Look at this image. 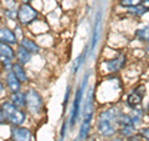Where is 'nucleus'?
Masks as SVG:
<instances>
[{
    "instance_id": "16",
    "label": "nucleus",
    "mask_w": 149,
    "mask_h": 141,
    "mask_svg": "<svg viewBox=\"0 0 149 141\" xmlns=\"http://www.w3.org/2000/svg\"><path fill=\"white\" fill-rule=\"evenodd\" d=\"M15 58V50L13 49L11 45L0 43V59H10L13 60Z\"/></svg>"
},
{
    "instance_id": "13",
    "label": "nucleus",
    "mask_w": 149,
    "mask_h": 141,
    "mask_svg": "<svg viewBox=\"0 0 149 141\" xmlns=\"http://www.w3.org/2000/svg\"><path fill=\"white\" fill-rule=\"evenodd\" d=\"M15 56H16V60H17L16 63L21 64L22 66H24V65H26V64L31 60L32 54L29 53V51H27L26 49H24L21 45L17 44V49H16V51H15Z\"/></svg>"
},
{
    "instance_id": "18",
    "label": "nucleus",
    "mask_w": 149,
    "mask_h": 141,
    "mask_svg": "<svg viewBox=\"0 0 149 141\" xmlns=\"http://www.w3.org/2000/svg\"><path fill=\"white\" fill-rule=\"evenodd\" d=\"M136 36L141 41H148V43H149V25H147V26L142 27V29L137 30Z\"/></svg>"
},
{
    "instance_id": "26",
    "label": "nucleus",
    "mask_w": 149,
    "mask_h": 141,
    "mask_svg": "<svg viewBox=\"0 0 149 141\" xmlns=\"http://www.w3.org/2000/svg\"><path fill=\"white\" fill-rule=\"evenodd\" d=\"M70 91H71V90H70V86H68V87H67V90H66V96H65V100H63V105H65V106L67 105L68 96H70Z\"/></svg>"
},
{
    "instance_id": "20",
    "label": "nucleus",
    "mask_w": 149,
    "mask_h": 141,
    "mask_svg": "<svg viewBox=\"0 0 149 141\" xmlns=\"http://www.w3.org/2000/svg\"><path fill=\"white\" fill-rule=\"evenodd\" d=\"M141 3H142V0H120L119 5L124 6V8H134V6L139 5Z\"/></svg>"
},
{
    "instance_id": "12",
    "label": "nucleus",
    "mask_w": 149,
    "mask_h": 141,
    "mask_svg": "<svg viewBox=\"0 0 149 141\" xmlns=\"http://www.w3.org/2000/svg\"><path fill=\"white\" fill-rule=\"evenodd\" d=\"M125 64V56L124 55H118L117 58L114 59H111L108 61L106 63V66H107V70L111 73H116L120 70Z\"/></svg>"
},
{
    "instance_id": "9",
    "label": "nucleus",
    "mask_w": 149,
    "mask_h": 141,
    "mask_svg": "<svg viewBox=\"0 0 149 141\" xmlns=\"http://www.w3.org/2000/svg\"><path fill=\"white\" fill-rule=\"evenodd\" d=\"M0 43L9 44V45H17L19 40L15 34V31L9 29L8 26H1L0 27Z\"/></svg>"
},
{
    "instance_id": "15",
    "label": "nucleus",
    "mask_w": 149,
    "mask_h": 141,
    "mask_svg": "<svg viewBox=\"0 0 149 141\" xmlns=\"http://www.w3.org/2000/svg\"><path fill=\"white\" fill-rule=\"evenodd\" d=\"M11 71L14 73V75L16 76V79L20 81L21 84L22 82H26L27 80V74L25 71V68L22 66L21 64H19V63H14L13 64V66H11Z\"/></svg>"
},
{
    "instance_id": "29",
    "label": "nucleus",
    "mask_w": 149,
    "mask_h": 141,
    "mask_svg": "<svg viewBox=\"0 0 149 141\" xmlns=\"http://www.w3.org/2000/svg\"><path fill=\"white\" fill-rule=\"evenodd\" d=\"M4 89H5V87H4V84L0 81V95H1V94L4 92Z\"/></svg>"
},
{
    "instance_id": "3",
    "label": "nucleus",
    "mask_w": 149,
    "mask_h": 141,
    "mask_svg": "<svg viewBox=\"0 0 149 141\" xmlns=\"http://www.w3.org/2000/svg\"><path fill=\"white\" fill-rule=\"evenodd\" d=\"M92 116H93V87H90L88 94H87V99L85 101V105H83V121H82L81 130H80V139L81 140L86 139L88 136Z\"/></svg>"
},
{
    "instance_id": "28",
    "label": "nucleus",
    "mask_w": 149,
    "mask_h": 141,
    "mask_svg": "<svg viewBox=\"0 0 149 141\" xmlns=\"http://www.w3.org/2000/svg\"><path fill=\"white\" fill-rule=\"evenodd\" d=\"M6 121H5V117H4L3 115V112H1V109H0V125H3V124H5Z\"/></svg>"
},
{
    "instance_id": "7",
    "label": "nucleus",
    "mask_w": 149,
    "mask_h": 141,
    "mask_svg": "<svg viewBox=\"0 0 149 141\" xmlns=\"http://www.w3.org/2000/svg\"><path fill=\"white\" fill-rule=\"evenodd\" d=\"M146 95V87L144 85H139L137 89H134L132 94H129V96L127 97V104L132 109H137V106L142 104V99Z\"/></svg>"
},
{
    "instance_id": "22",
    "label": "nucleus",
    "mask_w": 149,
    "mask_h": 141,
    "mask_svg": "<svg viewBox=\"0 0 149 141\" xmlns=\"http://www.w3.org/2000/svg\"><path fill=\"white\" fill-rule=\"evenodd\" d=\"M148 10L146 8H143L141 4L139 5H137V6H134V8H130V13L133 14V15H136V16H142L144 13H147Z\"/></svg>"
},
{
    "instance_id": "2",
    "label": "nucleus",
    "mask_w": 149,
    "mask_h": 141,
    "mask_svg": "<svg viewBox=\"0 0 149 141\" xmlns=\"http://www.w3.org/2000/svg\"><path fill=\"white\" fill-rule=\"evenodd\" d=\"M0 109H1L3 115L5 117V121L10 124L11 126H21L25 123L26 112L22 109H19L15 105H13L10 101L3 102Z\"/></svg>"
},
{
    "instance_id": "21",
    "label": "nucleus",
    "mask_w": 149,
    "mask_h": 141,
    "mask_svg": "<svg viewBox=\"0 0 149 141\" xmlns=\"http://www.w3.org/2000/svg\"><path fill=\"white\" fill-rule=\"evenodd\" d=\"M134 131H136V126L134 125H128V126L120 128V134L123 136H132Z\"/></svg>"
},
{
    "instance_id": "25",
    "label": "nucleus",
    "mask_w": 149,
    "mask_h": 141,
    "mask_svg": "<svg viewBox=\"0 0 149 141\" xmlns=\"http://www.w3.org/2000/svg\"><path fill=\"white\" fill-rule=\"evenodd\" d=\"M66 128H67V121H65L62 125V129H61V139H63L66 136Z\"/></svg>"
},
{
    "instance_id": "1",
    "label": "nucleus",
    "mask_w": 149,
    "mask_h": 141,
    "mask_svg": "<svg viewBox=\"0 0 149 141\" xmlns=\"http://www.w3.org/2000/svg\"><path fill=\"white\" fill-rule=\"evenodd\" d=\"M118 116L119 112L117 109H108L102 111L98 115V123L97 128L102 136L104 137H111L116 134L118 128Z\"/></svg>"
},
{
    "instance_id": "11",
    "label": "nucleus",
    "mask_w": 149,
    "mask_h": 141,
    "mask_svg": "<svg viewBox=\"0 0 149 141\" xmlns=\"http://www.w3.org/2000/svg\"><path fill=\"white\" fill-rule=\"evenodd\" d=\"M5 82H6V86L8 89L13 92H19L21 89V82L19 81V80L16 79V76L14 75V73L11 71H8L6 75H5Z\"/></svg>"
},
{
    "instance_id": "30",
    "label": "nucleus",
    "mask_w": 149,
    "mask_h": 141,
    "mask_svg": "<svg viewBox=\"0 0 149 141\" xmlns=\"http://www.w3.org/2000/svg\"><path fill=\"white\" fill-rule=\"evenodd\" d=\"M22 1V4H29L30 1H32V0H21Z\"/></svg>"
},
{
    "instance_id": "24",
    "label": "nucleus",
    "mask_w": 149,
    "mask_h": 141,
    "mask_svg": "<svg viewBox=\"0 0 149 141\" xmlns=\"http://www.w3.org/2000/svg\"><path fill=\"white\" fill-rule=\"evenodd\" d=\"M139 135L149 141V128H142L141 130H139Z\"/></svg>"
},
{
    "instance_id": "6",
    "label": "nucleus",
    "mask_w": 149,
    "mask_h": 141,
    "mask_svg": "<svg viewBox=\"0 0 149 141\" xmlns=\"http://www.w3.org/2000/svg\"><path fill=\"white\" fill-rule=\"evenodd\" d=\"M44 106L42 97L39 92L34 89H29L25 92V107L27 111L32 112V114H37Z\"/></svg>"
},
{
    "instance_id": "5",
    "label": "nucleus",
    "mask_w": 149,
    "mask_h": 141,
    "mask_svg": "<svg viewBox=\"0 0 149 141\" xmlns=\"http://www.w3.org/2000/svg\"><path fill=\"white\" fill-rule=\"evenodd\" d=\"M37 16H39V11L30 4H21L17 8V21L24 26L32 24L37 19Z\"/></svg>"
},
{
    "instance_id": "4",
    "label": "nucleus",
    "mask_w": 149,
    "mask_h": 141,
    "mask_svg": "<svg viewBox=\"0 0 149 141\" xmlns=\"http://www.w3.org/2000/svg\"><path fill=\"white\" fill-rule=\"evenodd\" d=\"M88 78H90V74H86V76L83 78L82 84L80 85V87L77 89L76 91V96H74L73 100V106H72V112H71V117H70V125L73 126L74 124L77 123L78 115H80V109H81V101L83 97V92H85V89L87 86V81Z\"/></svg>"
},
{
    "instance_id": "31",
    "label": "nucleus",
    "mask_w": 149,
    "mask_h": 141,
    "mask_svg": "<svg viewBox=\"0 0 149 141\" xmlns=\"http://www.w3.org/2000/svg\"><path fill=\"white\" fill-rule=\"evenodd\" d=\"M112 141H123V140L119 139V137H117V139H114V140H112Z\"/></svg>"
},
{
    "instance_id": "17",
    "label": "nucleus",
    "mask_w": 149,
    "mask_h": 141,
    "mask_svg": "<svg viewBox=\"0 0 149 141\" xmlns=\"http://www.w3.org/2000/svg\"><path fill=\"white\" fill-rule=\"evenodd\" d=\"M9 101H10L13 105L19 107V109H22V107H25V94L21 92V91L13 92Z\"/></svg>"
},
{
    "instance_id": "8",
    "label": "nucleus",
    "mask_w": 149,
    "mask_h": 141,
    "mask_svg": "<svg viewBox=\"0 0 149 141\" xmlns=\"http://www.w3.org/2000/svg\"><path fill=\"white\" fill-rule=\"evenodd\" d=\"M13 141H31L32 135L29 129L24 126H13L11 128Z\"/></svg>"
},
{
    "instance_id": "27",
    "label": "nucleus",
    "mask_w": 149,
    "mask_h": 141,
    "mask_svg": "<svg viewBox=\"0 0 149 141\" xmlns=\"http://www.w3.org/2000/svg\"><path fill=\"white\" fill-rule=\"evenodd\" d=\"M141 5H142L143 8H146L147 10H149V0H142Z\"/></svg>"
},
{
    "instance_id": "10",
    "label": "nucleus",
    "mask_w": 149,
    "mask_h": 141,
    "mask_svg": "<svg viewBox=\"0 0 149 141\" xmlns=\"http://www.w3.org/2000/svg\"><path fill=\"white\" fill-rule=\"evenodd\" d=\"M101 24H102V11L100 10L97 13L96 19H95V25H93V32H92V40H91V46H90V51L93 53L95 48L97 45V41H98L100 37V32H101Z\"/></svg>"
},
{
    "instance_id": "19",
    "label": "nucleus",
    "mask_w": 149,
    "mask_h": 141,
    "mask_svg": "<svg viewBox=\"0 0 149 141\" xmlns=\"http://www.w3.org/2000/svg\"><path fill=\"white\" fill-rule=\"evenodd\" d=\"M86 55H87V49H86L85 51H83V53H82L80 56H78V58H77L76 60H74V63H73V68H72V73H73V74H76V73L78 71V69H80V66L83 64V60L86 59Z\"/></svg>"
},
{
    "instance_id": "23",
    "label": "nucleus",
    "mask_w": 149,
    "mask_h": 141,
    "mask_svg": "<svg viewBox=\"0 0 149 141\" xmlns=\"http://www.w3.org/2000/svg\"><path fill=\"white\" fill-rule=\"evenodd\" d=\"M5 15L9 19H11V20H15V19H17V9H15V8L5 9Z\"/></svg>"
},
{
    "instance_id": "14",
    "label": "nucleus",
    "mask_w": 149,
    "mask_h": 141,
    "mask_svg": "<svg viewBox=\"0 0 149 141\" xmlns=\"http://www.w3.org/2000/svg\"><path fill=\"white\" fill-rule=\"evenodd\" d=\"M19 45H21L24 49H26L29 53L31 54H39L40 53V46L37 45L32 39H29V37H22V39L19 41Z\"/></svg>"
}]
</instances>
